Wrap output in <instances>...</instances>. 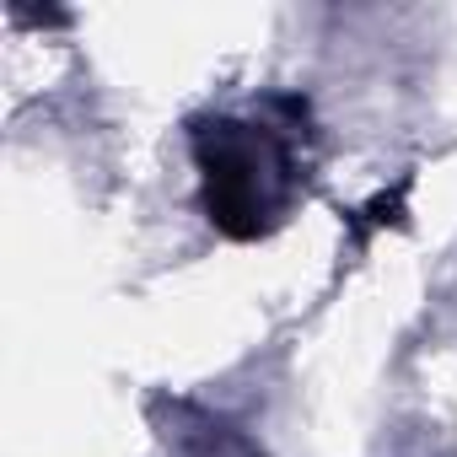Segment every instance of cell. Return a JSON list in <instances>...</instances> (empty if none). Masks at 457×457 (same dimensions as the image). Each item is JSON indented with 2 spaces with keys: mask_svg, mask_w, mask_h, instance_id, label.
I'll return each mask as SVG.
<instances>
[{
  "mask_svg": "<svg viewBox=\"0 0 457 457\" xmlns=\"http://www.w3.org/2000/svg\"><path fill=\"white\" fill-rule=\"evenodd\" d=\"M204 210L226 237H264L296 194L291 135L253 119H210L194 129Z\"/></svg>",
  "mask_w": 457,
  "mask_h": 457,
  "instance_id": "6da1fadb",
  "label": "cell"
}]
</instances>
